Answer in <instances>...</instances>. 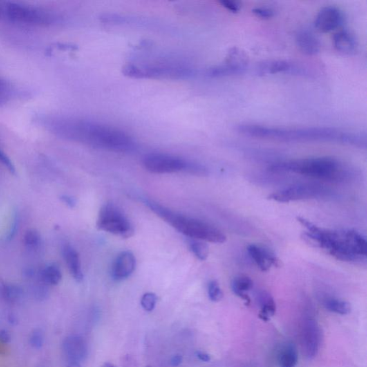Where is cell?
<instances>
[{
	"mask_svg": "<svg viewBox=\"0 0 367 367\" xmlns=\"http://www.w3.org/2000/svg\"><path fill=\"white\" fill-rule=\"evenodd\" d=\"M253 13L256 14L257 17L262 18V19H270L275 15V10L271 7L262 6L257 7L252 10Z\"/></svg>",
	"mask_w": 367,
	"mask_h": 367,
	"instance_id": "cell-33",
	"label": "cell"
},
{
	"mask_svg": "<svg viewBox=\"0 0 367 367\" xmlns=\"http://www.w3.org/2000/svg\"><path fill=\"white\" fill-rule=\"evenodd\" d=\"M296 42L298 49L308 55H315L321 50L319 40L308 29L298 30L296 35Z\"/></svg>",
	"mask_w": 367,
	"mask_h": 367,
	"instance_id": "cell-17",
	"label": "cell"
},
{
	"mask_svg": "<svg viewBox=\"0 0 367 367\" xmlns=\"http://www.w3.org/2000/svg\"><path fill=\"white\" fill-rule=\"evenodd\" d=\"M102 367H118L117 366H115L114 364H111V363H105L104 365H103Z\"/></svg>",
	"mask_w": 367,
	"mask_h": 367,
	"instance_id": "cell-42",
	"label": "cell"
},
{
	"mask_svg": "<svg viewBox=\"0 0 367 367\" xmlns=\"http://www.w3.org/2000/svg\"><path fill=\"white\" fill-rule=\"evenodd\" d=\"M142 163L149 172L159 175L184 172L206 176L208 173L207 169L201 164L165 153H148L143 158Z\"/></svg>",
	"mask_w": 367,
	"mask_h": 367,
	"instance_id": "cell-8",
	"label": "cell"
},
{
	"mask_svg": "<svg viewBox=\"0 0 367 367\" xmlns=\"http://www.w3.org/2000/svg\"><path fill=\"white\" fill-rule=\"evenodd\" d=\"M63 351L65 357L70 364L85 360L88 355V345L82 336L70 335L67 336L63 342Z\"/></svg>",
	"mask_w": 367,
	"mask_h": 367,
	"instance_id": "cell-14",
	"label": "cell"
},
{
	"mask_svg": "<svg viewBox=\"0 0 367 367\" xmlns=\"http://www.w3.org/2000/svg\"><path fill=\"white\" fill-rule=\"evenodd\" d=\"M182 357L180 355V354H177V355L173 356V357L171 358V361H170L171 366L175 367L180 366V365L182 364Z\"/></svg>",
	"mask_w": 367,
	"mask_h": 367,
	"instance_id": "cell-39",
	"label": "cell"
},
{
	"mask_svg": "<svg viewBox=\"0 0 367 367\" xmlns=\"http://www.w3.org/2000/svg\"><path fill=\"white\" fill-rule=\"evenodd\" d=\"M16 93L12 83L0 77V107L10 102L15 96Z\"/></svg>",
	"mask_w": 367,
	"mask_h": 367,
	"instance_id": "cell-27",
	"label": "cell"
},
{
	"mask_svg": "<svg viewBox=\"0 0 367 367\" xmlns=\"http://www.w3.org/2000/svg\"><path fill=\"white\" fill-rule=\"evenodd\" d=\"M67 367H81L80 364H77V363H73V364H69Z\"/></svg>",
	"mask_w": 367,
	"mask_h": 367,
	"instance_id": "cell-43",
	"label": "cell"
},
{
	"mask_svg": "<svg viewBox=\"0 0 367 367\" xmlns=\"http://www.w3.org/2000/svg\"><path fill=\"white\" fill-rule=\"evenodd\" d=\"M220 3L227 10L234 12V13L239 12L241 8V4L240 2L236 1V0H222Z\"/></svg>",
	"mask_w": 367,
	"mask_h": 367,
	"instance_id": "cell-34",
	"label": "cell"
},
{
	"mask_svg": "<svg viewBox=\"0 0 367 367\" xmlns=\"http://www.w3.org/2000/svg\"><path fill=\"white\" fill-rule=\"evenodd\" d=\"M247 252L262 271H268L271 266H281V260L271 249L253 244L247 247Z\"/></svg>",
	"mask_w": 367,
	"mask_h": 367,
	"instance_id": "cell-15",
	"label": "cell"
},
{
	"mask_svg": "<svg viewBox=\"0 0 367 367\" xmlns=\"http://www.w3.org/2000/svg\"><path fill=\"white\" fill-rule=\"evenodd\" d=\"M333 43L338 51L346 55H352L357 50V39L349 30H342L336 32L333 37Z\"/></svg>",
	"mask_w": 367,
	"mask_h": 367,
	"instance_id": "cell-19",
	"label": "cell"
},
{
	"mask_svg": "<svg viewBox=\"0 0 367 367\" xmlns=\"http://www.w3.org/2000/svg\"><path fill=\"white\" fill-rule=\"evenodd\" d=\"M260 306L259 318L263 321H268L276 312V305L274 298L266 291H260L257 296Z\"/></svg>",
	"mask_w": 367,
	"mask_h": 367,
	"instance_id": "cell-21",
	"label": "cell"
},
{
	"mask_svg": "<svg viewBox=\"0 0 367 367\" xmlns=\"http://www.w3.org/2000/svg\"><path fill=\"white\" fill-rule=\"evenodd\" d=\"M278 365L280 367H295L298 364V355L294 343H287L278 354Z\"/></svg>",
	"mask_w": 367,
	"mask_h": 367,
	"instance_id": "cell-23",
	"label": "cell"
},
{
	"mask_svg": "<svg viewBox=\"0 0 367 367\" xmlns=\"http://www.w3.org/2000/svg\"><path fill=\"white\" fill-rule=\"evenodd\" d=\"M61 200H62L63 202H64L67 206L70 207H74L76 205V200L75 199L73 198V197L69 196V195H62L61 197Z\"/></svg>",
	"mask_w": 367,
	"mask_h": 367,
	"instance_id": "cell-37",
	"label": "cell"
},
{
	"mask_svg": "<svg viewBox=\"0 0 367 367\" xmlns=\"http://www.w3.org/2000/svg\"><path fill=\"white\" fill-rule=\"evenodd\" d=\"M0 341L3 343H9L11 341L10 333L5 329L0 330Z\"/></svg>",
	"mask_w": 367,
	"mask_h": 367,
	"instance_id": "cell-38",
	"label": "cell"
},
{
	"mask_svg": "<svg viewBox=\"0 0 367 367\" xmlns=\"http://www.w3.org/2000/svg\"><path fill=\"white\" fill-rule=\"evenodd\" d=\"M329 189L318 184H302L292 186L269 195L271 200L282 203L324 198L329 195Z\"/></svg>",
	"mask_w": 367,
	"mask_h": 367,
	"instance_id": "cell-10",
	"label": "cell"
},
{
	"mask_svg": "<svg viewBox=\"0 0 367 367\" xmlns=\"http://www.w3.org/2000/svg\"><path fill=\"white\" fill-rule=\"evenodd\" d=\"M344 15L338 7L326 6L323 7L316 14L314 25L321 32H329L336 30L343 25Z\"/></svg>",
	"mask_w": 367,
	"mask_h": 367,
	"instance_id": "cell-13",
	"label": "cell"
},
{
	"mask_svg": "<svg viewBox=\"0 0 367 367\" xmlns=\"http://www.w3.org/2000/svg\"><path fill=\"white\" fill-rule=\"evenodd\" d=\"M208 296L213 302L220 301L223 297V293L216 281H211L208 284Z\"/></svg>",
	"mask_w": 367,
	"mask_h": 367,
	"instance_id": "cell-30",
	"label": "cell"
},
{
	"mask_svg": "<svg viewBox=\"0 0 367 367\" xmlns=\"http://www.w3.org/2000/svg\"><path fill=\"white\" fill-rule=\"evenodd\" d=\"M45 336L41 329H35L30 336V344L36 350H40L44 344Z\"/></svg>",
	"mask_w": 367,
	"mask_h": 367,
	"instance_id": "cell-32",
	"label": "cell"
},
{
	"mask_svg": "<svg viewBox=\"0 0 367 367\" xmlns=\"http://www.w3.org/2000/svg\"><path fill=\"white\" fill-rule=\"evenodd\" d=\"M59 14L47 7L14 1H0V22L29 27L57 24Z\"/></svg>",
	"mask_w": 367,
	"mask_h": 367,
	"instance_id": "cell-6",
	"label": "cell"
},
{
	"mask_svg": "<svg viewBox=\"0 0 367 367\" xmlns=\"http://www.w3.org/2000/svg\"><path fill=\"white\" fill-rule=\"evenodd\" d=\"M253 287V281L250 278L247 276H240L235 278L231 283V287L233 293L242 298L245 302L246 305L250 303V298L247 294L246 291L251 290Z\"/></svg>",
	"mask_w": 367,
	"mask_h": 367,
	"instance_id": "cell-22",
	"label": "cell"
},
{
	"mask_svg": "<svg viewBox=\"0 0 367 367\" xmlns=\"http://www.w3.org/2000/svg\"><path fill=\"white\" fill-rule=\"evenodd\" d=\"M196 356L200 361H204V362H208L211 359L210 356L203 352H197Z\"/></svg>",
	"mask_w": 367,
	"mask_h": 367,
	"instance_id": "cell-40",
	"label": "cell"
},
{
	"mask_svg": "<svg viewBox=\"0 0 367 367\" xmlns=\"http://www.w3.org/2000/svg\"><path fill=\"white\" fill-rule=\"evenodd\" d=\"M273 172H291L326 181H341L348 177V169L332 157L303 159L273 164Z\"/></svg>",
	"mask_w": 367,
	"mask_h": 367,
	"instance_id": "cell-5",
	"label": "cell"
},
{
	"mask_svg": "<svg viewBox=\"0 0 367 367\" xmlns=\"http://www.w3.org/2000/svg\"><path fill=\"white\" fill-rule=\"evenodd\" d=\"M157 296L153 293H146L141 299V305L146 312H152L156 306Z\"/></svg>",
	"mask_w": 367,
	"mask_h": 367,
	"instance_id": "cell-31",
	"label": "cell"
},
{
	"mask_svg": "<svg viewBox=\"0 0 367 367\" xmlns=\"http://www.w3.org/2000/svg\"><path fill=\"white\" fill-rule=\"evenodd\" d=\"M123 73L133 79L182 80L192 77L195 71L194 68L184 63L164 61L144 64L130 63L123 68Z\"/></svg>",
	"mask_w": 367,
	"mask_h": 367,
	"instance_id": "cell-7",
	"label": "cell"
},
{
	"mask_svg": "<svg viewBox=\"0 0 367 367\" xmlns=\"http://www.w3.org/2000/svg\"><path fill=\"white\" fill-rule=\"evenodd\" d=\"M37 122L59 138L96 149L131 153L137 149L133 139L122 130L101 123L59 115H43Z\"/></svg>",
	"mask_w": 367,
	"mask_h": 367,
	"instance_id": "cell-1",
	"label": "cell"
},
{
	"mask_svg": "<svg viewBox=\"0 0 367 367\" xmlns=\"http://www.w3.org/2000/svg\"><path fill=\"white\" fill-rule=\"evenodd\" d=\"M42 243V238L38 231L35 229H28L24 236V244L28 249H38Z\"/></svg>",
	"mask_w": 367,
	"mask_h": 367,
	"instance_id": "cell-29",
	"label": "cell"
},
{
	"mask_svg": "<svg viewBox=\"0 0 367 367\" xmlns=\"http://www.w3.org/2000/svg\"><path fill=\"white\" fill-rule=\"evenodd\" d=\"M41 278L44 284L57 285L62 280L63 275L59 266L50 265L41 271Z\"/></svg>",
	"mask_w": 367,
	"mask_h": 367,
	"instance_id": "cell-26",
	"label": "cell"
},
{
	"mask_svg": "<svg viewBox=\"0 0 367 367\" xmlns=\"http://www.w3.org/2000/svg\"><path fill=\"white\" fill-rule=\"evenodd\" d=\"M23 290L19 285L3 283L0 285V298L9 303H15L21 301Z\"/></svg>",
	"mask_w": 367,
	"mask_h": 367,
	"instance_id": "cell-24",
	"label": "cell"
},
{
	"mask_svg": "<svg viewBox=\"0 0 367 367\" xmlns=\"http://www.w3.org/2000/svg\"><path fill=\"white\" fill-rule=\"evenodd\" d=\"M297 220L307 229L303 234L306 241L324 249L336 259L345 262H361L366 259V240L357 231L321 228L301 217H298Z\"/></svg>",
	"mask_w": 367,
	"mask_h": 367,
	"instance_id": "cell-3",
	"label": "cell"
},
{
	"mask_svg": "<svg viewBox=\"0 0 367 367\" xmlns=\"http://www.w3.org/2000/svg\"><path fill=\"white\" fill-rule=\"evenodd\" d=\"M189 248L199 260H205L209 256V247L203 241L191 239L189 242Z\"/></svg>",
	"mask_w": 367,
	"mask_h": 367,
	"instance_id": "cell-28",
	"label": "cell"
},
{
	"mask_svg": "<svg viewBox=\"0 0 367 367\" xmlns=\"http://www.w3.org/2000/svg\"><path fill=\"white\" fill-rule=\"evenodd\" d=\"M63 258L66 260L67 266L69 269L70 274L77 282H81L83 279V274L80 256L76 249L71 245H66L63 249Z\"/></svg>",
	"mask_w": 367,
	"mask_h": 367,
	"instance_id": "cell-20",
	"label": "cell"
},
{
	"mask_svg": "<svg viewBox=\"0 0 367 367\" xmlns=\"http://www.w3.org/2000/svg\"><path fill=\"white\" fill-rule=\"evenodd\" d=\"M136 258L130 251H124L119 255L112 267V278L115 281H123L129 277L136 268Z\"/></svg>",
	"mask_w": 367,
	"mask_h": 367,
	"instance_id": "cell-16",
	"label": "cell"
},
{
	"mask_svg": "<svg viewBox=\"0 0 367 367\" xmlns=\"http://www.w3.org/2000/svg\"><path fill=\"white\" fill-rule=\"evenodd\" d=\"M147 367H151V366H147Z\"/></svg>",
	"mask_w": 367,
	"mask_h": 367,
	"instance_id": "cell-44",
	"label": "cell"
},
{
	"mask_svg": "<svg viewBox=\"0 0 367 367\" xmlns=\"http://www.w3.org/2000/svg\"><path fill=\"white\" fill-rule=\"evenodd\" d=\"M146 205L177 231L191 239L221 244L227 237L220 229L197 219L189 218L171 211L169 208L151 200H145Z\"/></svg>",
	"mask_w": 367,
	"mask_h": 367,
	"instance_id": "cell-4",
	"label": "cell"
},
{
	"mask_svg": "<svg viewBox=\"0 0 367 367\" xmlns=\"http://www.w3.org/2000/svg\"><path fill=\"white\" fill-rule=\"evenodd\" d=\"M323 306L329 312L340 314V315H347L350 314L352 308L348 302L338 298L327 297L323 301Z\"/></svg>",
	"mask_w": 367,
	"mask_h": 367,
	"instance_id": "cell-25",
	"label": "cell"
},
{
	"mask_svg": "<svg viewBox=\"0 0 367 367\" xmlns=\"http://www.w3.org/2000/svg\"><path fill=\"white\" fill-rule=\"evenodd\" d=\"M236 131L247 137L286 142L323 141L342 143L358 147H366V145L365 133L335 128H280L259 124H242L236 126Z\"/></svg>",
	"mask_w": 367,
	"mask_h": 367,
	"instance_id": "cell-2",
	"label": "cell"
},
{
	"mask_svg": "<svg viewBox=\"0 0 367 367\" xmlns=\"http://www.w3.org/2000/svg\"><path fill=\"white\" fill-rule=\"evenodd\" d=\"M247 66L239 64L234 61L226 59L225 63L211 67L207 69L206 74L211 78H221L240 75L247 70Z\"/></svg>",
	"mask_w": 367,
	"mask_h": 367,
	"instance_id": "cell-18",
	"label": "cell"
},
{
	"mask_svg": "<svg viewBox=\"0 0 367 367\" xmlns=\"http://www.w3.org/2000/svg\"><path fill=\"white\" fill-rule=\"evenodd\" d=\"M9 321H10V322H12V323H17V319H16L15 316L13 315H11L10 316V317H9Z\"/></svg>",
	"mask_w": 367,
	"mask_h": 367,
	"instance_id": "cell-41",
	"label": "cell"
},
{
	"mask_svg": "<svg viewBox=\"0 0 367 367\" xmlns=\"http://www.w3.org/2000/svg\"><path fill=\"white\" fill-rule=\"evenodd\" d=\"M256 73L260 76L279 73L306 76L309 74L308 70L305 67L285 60L262 61L257 65Z\"/></svg>",
	"mask_w": 367,
	"mask_h": 367,
	"instance_id": "cell-11",
	"label": "cell"
},
{
	"mask_svg": "<svg viewBox=\"0 0 367 367\" xmlns=\"http://www.w3.org/2000/svg\"><path fill=\"white\" fill-rule=\"evenodd\" d=\"M18 222H19L18 215L17 213H15L14 215L13 220H12V225H11L10 231H9L8 235H7V240H12V238H14V236H15L18 227Z\"/></svg>",
	"mask_w": 367,
	"mask_h": 367,
	"instance_id": "cell-36",
	"label": "cell"
},
{
	"mask_svg": "<svg viewBox=\"0 0 367 367\" xmlns=\"http://www.w3.org/2000/svg\"><path fill=\"white\" fill-rule=\"evenodd\" d=\"M302 340L306 357H315L321 346V332L317 321L311 314L305 316L303 321Z\"/></svg>",
	"mask_w": 367,
	"mask_h": 367,
	"instance_id": "cell-12",
	"label": "cell"
},
{
	"mask_svg": "<svg viewBox=\"0 0 367 367\" xmlns=\"http://www.w3.org/2000/svg\"><path fill=\"white\" fill-rule=\"evenodd\" d=\"M97 227L124 239L134 234V227L129 219L122 209L112 203L106 204L101 207L98 217Z\"/></svg>",
	"mask_w": 367,
	"mask_h": 367,
	"instance_id": "cell-9",
	"label": "cell"
},
{
	"mask_svg": "<svg viewBox=\"0 0 367 367\" xmlns=\"http://www.w3.org/2000/svg\"><path fill=\"white\" fill-rule=\"evenodd\" d=\"M0 162L7 168L11 173L14 175L16 173L15 168H14L12 162H11L10 159L1 149H0Z\"/></svg>",
	"mask_w": 367,
	"mask_h": 367,
	"instance_id": "cell-35",
	"label": "cell"
}]
</instances>
